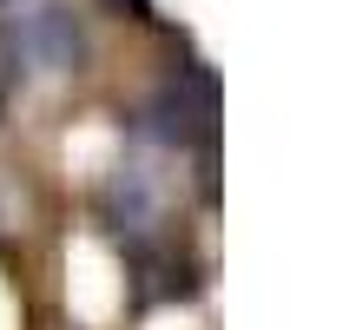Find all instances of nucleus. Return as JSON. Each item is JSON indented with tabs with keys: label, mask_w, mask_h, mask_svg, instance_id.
<instances>
[{
	"label": "nucleus",
	"mask_w": 356,
	"mask_h": 330,
	"mask_svg": "<svg viewBox=\"0 0 356 330\" xmlns=\"http://www.w3.org/2000/svg\"><path fill=\"white\" fill-rule=\"evenodd\" d=\"M0 40H7L13 66L26 73H79L86 60V40H79L73 13L60 0H20V7L0 13Z\"/></svg>",
	"instance_id": "nucleus-1"
},
{
	"label": "nucleus",
	"mask_w": 356,
	"mask_h": 330,
	"mask_svg": "<svg viewBox=\"0 0 356 330\" xmlns=\"http://www.w3.org/2000/svg\"><path fill=\"white\" fill-rule=\"evenodd\" d=\"M126 7H132V13H139V20H145V13H152V0H126Z\"/></svg>",
	"instance_id": "nucleus-2"
},
{
	"label": "nucleus",
	"mask_w": 356,
	"mask_h": 330,
	"mask_svg": "<svg viewBox=\"0 0 356 330\" xmlns=\"http://www.w3.org/2000/svg\"><path fill=\"white\" fill-rule=\"evenodd\" d=\"M7 7H20V0H0V13H7Z\"/></svg>",
	"instance_id": "nucleus-3"
}]
</instances>
